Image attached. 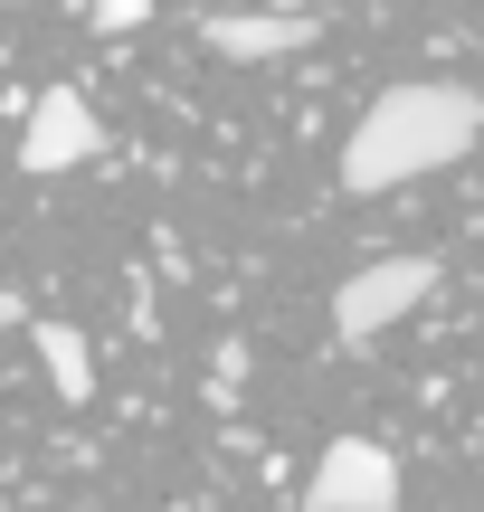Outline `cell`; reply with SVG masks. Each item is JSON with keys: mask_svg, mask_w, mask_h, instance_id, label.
Instances as JSON below:
<instances>
[{"mask_svg": "<svg viewBox=\"0 0 484 512\" xmlns=\"http://www.w3.org/2000/svg\"><path fill=\"white\" fill-rule=\"evenodd\" d=\"M475 133H484V105L466 86L409 76V86H390L352 124V143H342V190H352V200H380V190H399V181H428V171L466 162Z\"/></svg>", "mask_w": 484, "mask_h": 512, "instance_id": "obj_1", "label": "cell"}, {"mask_svg": "<svg viewBox=\"0 0 484 512\" xmlns=\"http://www.w3.org/2000/svg\"><path fill=\"white\" fill-rule=\"evenodd\" d=\"M428 294H437V256H380V266L342 275L333 332H342V342H380V332H390L409 304H428Z\"/></svg>", "mask_w": 484, "mask_h": 512, "instance_id": "obj_2", "label": "cell"}, {"mask_svg": "<svg viewBox=\"0 0 484 512\" xmlns=\"http://www.w3.org/2000/svg\"><path fill=\"white\" fill-rule=\"evenodd\" d=\"M304 503H314V512H399V456L380 437H333L314 456Z\"/></svg>", "mask_w": 484, "mask_h": 512, "instance_id": "obj_3", "label": "cell"}, {"mask_svg": "<svg viewBox=\"0 0 484 512\" xmlns=\"http://www.w3.org/2000/svg\"><path fill=\"white\" fill-rule=\"evenodd\" d=\"M95 152H105V124H95V105L76 86H48L29 105V124H19V171H38V181H48V171H76V162H95Z\"/></svg>", "mask_w": 484, "mask_h": 512, "instance_id": "obj_4", "label": "cell"}, {"mask_svg": "<svg viewBox=\"0 0 484 512\" xmlns=\"http://www.w3.org/2000/svg\"><path fill=\"white\" fill-rule=\"evenodd\" d=\"M314 38H323L314 10H209L200 19V48H219V57H295Z\"/></svg>", "mask_w": 484, "mask_h": 512, "instance_id": "obj_5", "label": "cell"}, {"mask_svg": "<svg viewBox=\"0 0 484 512\" xmlns=\"http://www.w3.org/2000/svg\"><path fill=\"white\" fill-rule=\"evenodd\" d=\"M38 361H48V380H57V399H67V408L95 399V342L76 323H38Z\"/></svg>", "mask_w": 484, "mask_h": 512, "instance_id": "obj_6", "label": "cell"}, {"mask_svg": "<svg viewBox=\"0 0 484 512\" xmlns=\"http://www.w3.org/2000/svg\"><path fill=\"white\" fill-rule=\"evenodd\" d=\"M143 19H152V0H95V38H124Z\"/></svg>", "mask_w": 484, "mask_h": 512, "instance_id": "obj_7", "label": "cell"}]
</instances>
